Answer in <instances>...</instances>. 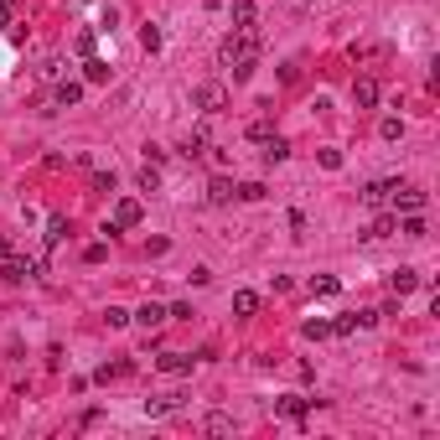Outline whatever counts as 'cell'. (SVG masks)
<instances>
[{"instance_id": "obj_15", "label": "cell", "mask_w": 440, "mask_h": 440, "mask_svg": "<svg viewBox=\"0 0 440 440\" xmlns=\"http://www.w3.org/2000/svg\"><path fill=\"white\" fill-rule=\"evenodd\" d=\"M394 223H399V212H383V218H373V223H368V233H363V238H389V233H394Z\"/></svg>"}, {"instance_id": "obj_1", "label": "cell", "mask_w": 440, "mask_h": 440, "mask_svg": "<svg viewBox=\"0 0 440 440\" xmlns=\"http://www.w3.org/2000/svg\"><path fill=\"white\" fill-rule=\"evenodd\" d=\"M218 62L223 68H233V78H249L259 62V32H228L218 47Z\"/></svg>"}, {"instance_id": "obj_27", "label": "cell", "mask_w": 440, "mask_h": 440, "mask_svg": "<svg viewBox=\"0 0 440 440\" xmlns=\"http://www.w3.org/2000/svg\"><path fill=\"white\" fill-rule=\"evenodd\" d=\"M140 186H145V192H156V186H161V171H156V161L140 166Z\"/></svg>"}, {"instance_id": "obj_5", "label": "cell", "mask_w": 440, "mask_h": 440, "mask_svg": "<svg viewBox=\"0 0 440 440\" xmlns=\"http://www.w3.org/2000/svg\"><path fill=\"white\" fill-rule=\"evenodd\" d=\"M275 415H280V420H296V425H301L305 415H311V399H301V394H280V399H275Z\"/></svg>"}, {"instance_id": "obj_8", "label": "cell", "mask_w": 440, "mask_h": 440, "mask_svg": "<svg viewBox=\"0 0 440 440\" xmlns=\"http://www.w3.org/2000/svg\"><path fill=\"white\" fill-rule=\"evenodd\" d=\"M0 275H6V280H16V285H21V280L42 275V264H36V259H16V254H11V259H6V270H0Z\"/></svg>"}, {"instance_id": "obj_30", "label": "cell", "mask_w": 440, "mask_h": 440, "mask_svg": "<svg viewBox=\"0 0 440 440\" xmlns=\"http://www.w3.org/2000/svg\"><path fill=\"white\" fill-rule=\"evenodd\" d=\"M316 161H322L326 171H342V151H316Z\"/></svg>"}, {"instance_id": "obj_36", "label": "cell", "mask_w": 440, "mask_h": 440, "mask_svg": "<svg viewBox=\"0 0 440 440\" xmlns=\"http://www.w3.org/2000/svg\"><path fill=\"white\" fill-rule=\"evenodd\" d=\"M6 259H11V238L0 233V264H6Z\"/></svg>"}, {"instance_id": "obj_21", "label": "cell", "mask_w": 440, "mask_h": 440, "mask_svg": "<svg viewBox=\"0 0 440 440\" xmlns=\"http://www.w3.org/2000/svg\"><path fill=\"white\" fill-rule=\"evenodd\" d=\"M394 228L404 238H425V218H420V212H404V223H394Z\"/></svg>"}, {"instance_id": "obj_14", "label": "cell", "mask_w": 440, "mask_h": 440, "mask_svg": "<svg viewBox=\"0 0 440 440\" xmlns=\"http://www.w3.org/2000/svg\"><path fill=\"white\" fill-rule=\"evenodd\" d=\"M285 156H290V145L280 140V135H270V140H264V166H280Z\"/></svg>"}, {"instance_id": "obj_25", "label": "cell", "mask_w": 440, "mask_h": 440, "mask_svg": "<svg viewBox=\"0 0 440 440\" xmlns=\"http://www.w3.org/2000/svg\"><path fill=\"white\" fill-rule=\"evenodd\" d=\"M93 47H99V32H78V36H73V52H78V57H93Z\"/></svg>"}, {"instance_id": "obj_19", "label": "cell", "mask_w": 440, "mask_h": 440, "mask_svg": "<svg viewBox=\"0 0 440 440\" xmlns=\"http://www.w3.org/2000/svg\"><path fill=\"white\" fill-rule=\"evenodd\" d=\"M78 99H83V83H73V78H62V83H57V104L68 109V104H78Z\"/></svg>"}, {"instance_id": "obj_2", "label": "cell", "mask_w": 440, "mask_h": 440, "mask_svg": "<svg viewBox=\"0 0 440 440\" xmlns=\"http://www.w3.org/2000/svg\"><path fill=\"white\" fill-rule=\"evenodd\" d=\"M425 202H430V197H425L420 186L394 181V192H389V212H425Z\"/></svg>"}, {"instance_id": "obj_10", "label": "cell", "mask_w": 440, "mask_h": 440, "mask_svg": "<svg viewBox=\"0 0 440 440\" xmlns=\"http://www.w3.org/2000/svg\"><path fill=\"white\" fill-rule=\"evenodd\" d=\"M389 192H394V181H368L363 186V202L368 207H389Z\"/></svg>"}, {"instance_id": "obj_31", "label": "cell", "mask_w": 440, "mask_h": 440, "mask_svg": "<svg viewBox=\"0 0 440 440\" xmlns=\"http://www.w3.org/2000/svg\"><path fill=\"white\" fill-rule=\"evenodd\" d=\"M207 430H212V435H228V430H233V420H228V415H212V420H207Z\"/></svg>"}, {"instance_id": "obj_20", "label": "cell", "mask_w": 440, "mask_h": 440, "mask_svg": "<svg viewBox=\"0 0 440 440\" xmlns=\"http://www.w3.org/2000/svg\"><path fill=\"white\" fill-rule=\"evenodd\" d=\"M301 337H305V342H322V337H331V322H322V316H311V322L301 326Z\"/></svg>"}, {"instance_id": "obj_11", "label": "cell", "mask_w": 440, "mask_h": 440, "mask_svg": "<svg viewBox=\"0 0 440 440\" xmlns=\"http://www.w3.org/2000/svg\"><path fill=\"white\" fill-rule=\"evenodd\" d=\"M192 363H197V357H186V352H161V373H177V378L192 373Z\"/></svg>"}, {"instance_id": "obj_7", "label": "cell", "mask_w": 440, "mask_h": 440, "mask_svg": "<svg viewBox=\"0 0 440 440\" xmlns=\"http://www.w3.org/2000/svg\"><path fill=\"white\" fill-rule=\"evenodd\" d=\"M352 104L357 109H373L378 104V78H352Z\"/></svg>"}, {"instance_id": "obj_34", "label": "cell", "mask_w": 440, "mask_h": 440, "mask_svg": "<svg viewBox=\"0 0 440 440\" xmlns=\"http://www.w3.org/2000/svg\"><path fill=\"white\" fill-rule=\"evenodd\" d=\"M104 322H109V326H125V322H130V311H119V305H109V311H104Z\"/></svg>"}, {"instance_id": "obj_4", "label": "cell", "mask_w": 440, "mask_h": 440, "mask_svg": "<svg viewBox=\"0 0 440 440\" xmlns=\"http://www.w3.org/2000/svg\"><path fill=\"white\" fill-rule=\"evenodd\" d=\"M140 218H145V207L135 202V197H119L114 212H109V228H114V233H119V228H135Z\"/></svg>"}, {"instance_id": "obj_9", "label": "cell", "mask_w": 440, "mask_h": 440, "mask_svg": "<svg viewBox=\"0 0 440 440\" xmlns=\"http://www.w3.org/2000/svg\"><path fill=\"white\" fill-rule=\"evenodd\" d=\"M420 285H425L420 270H409V264H399V270H394V296H409V290H420Z\"/></svg>"}, {"instance_id": "obj_35", "label": "cell", "mask_w": 440, "mask_h": 440, "mask_svg": "<svg viewBox=\"0 0 440 440\" xmlns=\"http://www.w3.org/2000/svg\"><path fill=\"white\" fill-rule=\"evenodd\" d=\"M11 11H16V0H0V32L11 26Z\"/></svg>"}, {"instance_id": "obj_29", "label": "cell", "mask_w": 440, "mask_h": 440, "mask_svg": "<svg viewBox=\"0 0 440 440\" xmlns=\"http://www.w3.org/2000/svg\"><path fill=\"white\" fill-rule=\"evenodd\" d=\"M378 135H383V140H399V135H404V119H383Z\"/></svg>"}, {"instance_id": "obj_24", "label": "cell", "mask_w": 440, "mask_h": 440, "mask_svg": "<svg viewBox=\"0 0 440 440\" xmlns=\"http://www.w3.org/2000/svg\"><path fill=\"white\" fill-rule=\"evenodd\" d=\"M62 238H68V218L52 212V218H47V244H62Z\"/></svg>"}, {"instance_id": "obj_16", "label": "cell", "mask_w": 440, "mask_h": 440, "mask_svg": "<svg viewBox=\"0 0 440 440\" xmlns=\"http://www.w3.org/2000/svg\"><path fill=\"white\" fill-rule=\"evenodd\" d=\"M228 197H233V181L228 177H212L207 181V202H228Z\"/></svg>"}, {"instance_id": "obj_28", "label": "cell", "mask_w": 440, "mask_h": 440, "mask_svg": "<svg viewBox=\"0 0 440 440\" xmlns=\"http://www.w3.org/2000/svg\"><path fill=\"white\" fill-rule=\"evenodd\" d=\"M270 135H275V125H270V119H254V125H249V140H259V145H264Z\"/></svg>"}, {"instance_id": "obj_12", "label": "cell", "mask_w": 440, "mask_h": 440, "mask_svg": "<svg viewBox=\"0 0 440 440\" xmlns=\"http://www.w3.org/2000/svg\"><path fill=\"white\" fill-rule=\"evenodd\" d=\"M135 322H140L145 331H151V326H161V322H166V305H156V301H145V305H140V311H135Z\"/></svg>"}, {"instance_id": "obj_22", "label": "cell", "mask_w": 440, "mask_h": 440, "mask_svg": "<svg viewBox=\"0 0 440 440\" xmlns=\"http://www.w3.org/2000/svg\"><path fill=\"white\" fill-rule=\"evenodd\" d=\"M181 404V394H166V399H145V415H171Z\"/></svg>"}, {"instance_id": "obj_23", "label": "cell", "mask_w": 440, "mask_h": 440, "mask_svg": "<svg viewBox=\"0 0 440 440\" xmlns=\"http://www.w3.org/2000/svg\"><path fill=\"white\" fill-rule=\"evenodd\" d=\"M140 47H145V52H161V26H156V21L140 26Z\"/></svg>"}, {"instance_id": "obj_6", "label": "cell", "mask_w": 440, "mask_h": 440, "mask_svg": "<svg viewBox=\"0 0 440 440\" xmlns=\"http://www.w3.org/2000/svg\"><path fill=\"white\" fill-rule=\"evenodd\" d=\"M233 32H259V11H254V0H233Z\"/></svg>"}, {"instance_id": "obj_3", "label": "cell", "mask_w": 440, "mask_h": 440, "mask_svg": "<svg viewBox=\"0 0 440 440\" xmlns=\"http://www.w3.org/2000/svg\"><path fill=\"white\" fill-rule=\"evenodd\" d=\"M192 104H197L202 114H218L223 104H228V88H223V83H197V88H192Z\"/></svg>"}, {"instance_id": "obj_32", "label": "cell", "mask_w": 440, "mask_h": 440, "mask_svg": "<svg viewBox=\"0 0 440 440\" xmlns=\"http://www.w3.org/2000/svg\"><path fill=\"white\" fill-rule=\"evenodd\" d=\"M83 259H88V264H104V259H109V244H88Z\"/></svg>"}, {"instance_id": "obj_18", "label": "cell", "mask_w": 440, "mask_h": 440, "mask_svg": "<svg viewBox=\"0 0 440 440\" xmlns=\"http://www.w3.org/2000/svg\"><path fill=\"white\" fill-rule=\"evenodd\" d=\"M233 311L238 316H254L259 311V296H254V290H233Z\"/></svg>"}, {"instance_id": "obj_13", "label": "cell", "mask_w": 440, "mask_h": 440, "mask_svg": "<svg viewBox=\"0 0 440 440\" xmlns=\"http://www.w3.org/2000/svg\"><path fill=\"white\" fill-rule=\"evenodd\" d=\"M83 78L88 83H109V62L104 57H83Z\"/></svg>"}, {"instance_id": "obj_33", "label": "cell", "mask_w": 440, "mask_h": 440, "mask_svg": "<svg viewBox=\"0 0 440 440\" xmlns=\"http://www.w3.org/2000/svg\"><path fill=\"white\" fill-rule=\"evenodd\" d=\"M93 186H99V192H114V171H93Z\"/></svg>"}, {"instance_id": "obj_17", "label": "cell", "mask_w": 440, "mask_h": 440, "mask_svg": "<svg viewBox=\"0 0 440 440\" xmlns=\"http://www.w3.org/2000/svg\"><path fill=\"white\" fill-rule=\"evenodd\" d=\"M337 290H342V280H337V275H316V280H311V296H322V301H326V296H337Z\"/></svg>"}, {"instance_id": "obj_26", "label": "cell", "mask_w": 440, "mask_h": 440, "mask_svg": "<svg viewBox=\"0 0 440 440\" xmlns=\"http://www.w3.org/2000/svg\"><path fill=\"white\" fill-rule=\"evenodd\" d=\"M233 197H244V202H264V181H244V186H233Z\"/></svg>"}]
</instances>
